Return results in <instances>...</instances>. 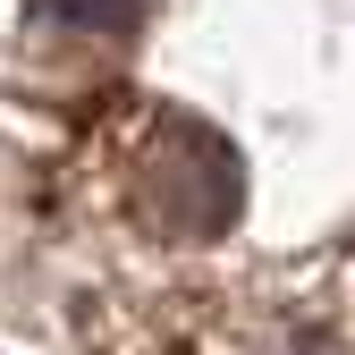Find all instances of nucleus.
Instances as JSON below:
<instances>
[{"mask_svg":"<svg viewBox=\"0 0 355 355\" xmlns=\"http://www.w3.org/2000/svg\"><path fill=\"white\" fill-rule=\"evenodd\" d=\"M127 211L153 237H220L245 211V169H237L229 136L187 110H161L144 127L136 161H127Z\"/></svg>","mask_w":355,"mask_h":355,"instance_id":"nucleus-1","label":"nucleus"},{"mask_svg":"<svg viewBox=\"0 0 355 355\" xmlns=\"http://www.w3.org/2000/svg\"><path fill=\"white\" fill-rule=\"evenodd\" d=\"M136 17V0H42V26H68V34H119Z\"/></svg>","mask_w":355,"mask_h":355,"instance_id":"nucleus-2","label":"nucleus"}]
</instances>
